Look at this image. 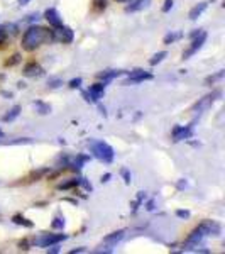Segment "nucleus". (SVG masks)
<instances>
[{"instance_id":"nucleus-33","label":"nucleus","mask_w":225,"mask_h":254,"mask_svg":"<svg viewBox=\"0 0 225 254\" xmlns=\"http://www.w3.org/2000/svg\"><path fill=\"white\" fill-rule=\"evenodd\" d=\"M109 178H110V175H105L104 178H102V182H109Z\"/></svg>"},{"instance_id":"nucleus-18","label":"nucleus","mask_w":225,"mask_h":254,"mask_svg":"<svg viewBox=\"0 0 225 254\" xmlns=\"http://www.w3.org/2000/svg\"><path fill=\"white\" fill-rule=\"evenodd\" d=\"M120 73H122V71H113V69H109V71L100 73V75H98V76H100V78H104V83H105V81L113 80V78H115V76L120 75Z\"/></svg>"},{"instance_id":"nucleus-30","label":"nucleus","mask_w":225,"mask_h":254,"mask_svg":"<svg viewBox=\"0 0 225 254\" xmlns=\"http://www.w3.org/2000/svg\"><path fill=\"white\" fill-rule=\"evenodd\" d=\"M59 83H61L59 80H53L51 83H49V87H51V88H56V87H59Z\"/></svg>"},{"instance_id":"nucleus-8","label":"nucleus","mask_w":225,"mask_h":254,"mask_svg":"<svg viewBox=\"0 0 225 254\" xmlns=\"http://www.w3.org/2000/svg\"><path fill=\"white\" fill-rule=\"evenodd\" d=\"M88 98L87 100H92V102H98L100 98H104L105 95V83H95L88 88V92L85 93Z\"/></svg>"},{"instance_id":"nucleus-24","label":"nucleus","mask_w":225,"mask_h":254,"mask_svg":"<svg viewBox=\"0 0 225 254\" xmlns=\"http://www.w3.org/2000/svg\"><path fill=\"white\" fill-rule=\"evenodd\" d=\"M224 76V71H219L217 75H214V76H208L207 78V83H215L217 80H220Z\"/></svg>"},{"instance_id":"nucleus-28","label":"nucleus","mask_w":225,"mask_h":254,"mask_svg":"<svg viewBox=\"0 0 225 254\" xmlns=\"http://www.w3.org/2000/svg\"><path fill=\"white\" fill-rule=\"evenodd\" d=\"M176 215L181 217V219H188V217H190V212H188V210H178Z\"/></svg>"},{"instance_id":"nucleus-31","label":"nucleus","mask_w":225,"mask_h":254,"mask_svg":"<svg viewBox=\"0 0 225 254\" xmlns=\"http://www.w3.org/2000/svg\"><path fill=\"white\" fill-rule=\"evenodd\" d=\"M5 39V32H3V29H0V43Z\"/></svg>"},{"instance_id":"nucleus-6","label":"nucleus","mask_w":225,"mask_h":254,"mask_svg":"<svg viewBox=\"0 0 225 254\" xmlns=\"http://www.w3.org/2000/svg\"><path fill=\"white\" fill-rule=\"evenodd\" d=\"M151 78H153L151 73H144V71H141V69H136V71H132L127 76V80L124 81V85L125 87H129V85H137V83H142V81L151 80Z\"/></svg>"},{"instance_id":"nucleus-29","label":"nucleus","mask_w":225,"mask_h":254,"mask_svg":"<svg viewBox=\"0 0 225 254\" xmlns=\"http://www.w3.org/2000/svg\"><path fill=\"white\" fill-rule=\"evenodd\" d=\"M80 83H81V78L71 80V81H69V87H71V88H76V87H80Z\"/></svg>"},{"instance_id":"nucleus-22","label":"nucleus","mask_w":225,"mask_h":254,"mask_svg":"<svg viewBox=\"0 0 225 254\" xmlns=\"http://www.w3.org/2000/svg\"><path fill=\"white\" fill-rule=\"evenodd\" d=\"M14 222L15 224H20V225H26V227H32V222H29V220L24 219V217H20V215H15L14 217Z\"/></svg>"},{"instance_id":"nucleus-27","label":"nucleus","mask_w":225,"mask_h":254,"mask_svg":"<svg viewBox=\"0 0 225 254\" xmlns=\"http://www.w3.org/2000/svg\"><path fill=\"white\" fill-rule=\"evenodd\" d=\"M173 7V0H166L165 7H163V12H169V9Z\"/></svg>"},{"instance_id":"nucleus-23","label":"nucleus","mask_w":225,"mask_h":254,"mask_svg":"<svg viewBox=\"0 0 225 254\" xmlns=\"http://www.w3.org/2000/svg\"><path fill=\"white\" fill-rule=\"evenodd\" d=\"M53 229H63L64 227V219H61V217H56L55 222L51 224Z\"/></svg>"},{"instance_id":"nucleus-14","label":"nucleus","mask_w":225,"mask_h":254,"mask_svg":"<svg viewBox=\"0 0 225 254\" xmlns=\"http://www.w3.org/2000/svg\"><path fill=\"white\" fill-rule=\"evenodd\" d=\"M151 0H132L130 2V5H127V12H139V10H144L149 7Z\"/></svg>"},{"instance_id":"nucleus-10","label":"nucleus","mask_w":225,"mask_h":254,"mask_svg":"<svg viewBox=\"0 0 225 254\" xmlns=\"http://www.w3.org/2000/svg\"><path fill=\"white\" fill-rule=\"evenodd\" d=\"M220 95V92H215V93H210V95H207V97H203L202 100L198 102V104L195 105V112L196 114H202L203 110H207L208 107H210L212 104L215 102V97H219Z\"/></svg>"},{"instance_id":"nucleus-4","label":"nucleus","mask_w":225,"mask_h":254,"mask_svg":"<svg viewBox=\"0 0 225 254\" xmlns=\"http://www.w3.org/2000/svg\"><path fill=\"white\" fill-rule=\"evenodd\" d=\"M191 36H193V43H191L190 49H188L185 55H183V58H185V60L190 58L191 55H195V53L198 51V49L202 48L203 44H205V41H207V32L205 31H195Z\"/></svg>"},{"instance_id":"nucleus-1","label":"nucleus","mask_w":225,"mask_h":254,"mask_svg":"<svg viewBox=\"0 0 225 254\" xmlns=\"http://www.w3.org/2000/svg\"><path fill=\"white\" fill-rule=\"evenodd\" d=\"M53 41V32L43 26H31L22 36V48L26 51H34L36 48L43 46L44 43Z\"/></svg>"},{"instance_id":"nucleus-13","label":"nucleus","mask_w":225,"mask_h":254,"mask_svg":"<svg viewBox=\"0 0 225 254\" xmlns=\"http://www.w3.org/2000/svg\"><path fill=\"white\" fill-rule=\"evenodd\" d=\"M125 236V231H117V232H112V234H109L107 237L104 239V243L109 246V248H113V246H117L120 243L122 239H124Z\"/></svg>"},{"instance_id":"nucleus-35","label":"nucleus","mask_w":225,"mask_h":254,"mask_svg":"<svg viewBox=\"0 0 225 254\" xmlns=\"http://www.w3.org/2000/svg\"><path fill=\"white\" fill-rule=\"evenodd\" d=\"M3 136V132H2V130H0V137H2Z\"/></svg>"},{"instance_id":"nucleus-26","label":"nucleus","mask_w":225,"mask_h":254,"mask_svg":"<svg viewBox=\"0 0 225 254\" xmlns=\"http://www.w3.org/2000/svg\"><path fill=\"white\" fill-rule=\"evenodd\" d=\"M122 176H124V182L129 185V183H130V175H129V171L125 170V168H124V170H122Z\"/></svg>"},{"instance_id":"nucleus-3","label":"nucleus","mask_w":225,"mask_h":254,"mask_svg":"<svg viewBox=\"0 0 225 254\" xmlns=\"http://www.w3.org/2000/svg\"><path fill=\"white\" fill-rule=\"evenodd\" d=\"M205 237L207 236L203 234L198 227H196L195 231L188 236V239L185 243V249H186V251H200V246L203 244V239H205Z\"/></svg>"},{"instance_id":"nucleus-34","label":"nucleus","mask_w":225,"mask_h":254,"mask_svg":"<svg viewBox=\"0 0 225 254\" xmlns=\"http://www.w3.org/2000/svg\"><path fill=\"white\" fill-rule=\"evenodd\" d=\"M117 2H129V0H117Z\"/></svg>"},{"instance_id":"nucleus-17","label":"nucleus","mask_w":225,"mask_h":254,"mask_svg":"<svg viewBox=\"0 0 225 254\" xmlns=\"http://www.w3.org/2000/svg\"><path fill=\"white\" fill-rule=\"evenodd\" d=\"M19 114H20V107H19V105H14V107L9 110V114H7V116H3V122H12L14 119L19 117Z\"/></svg>"},{"instance_id":"nucleus-25","label":"nucleus","mask_w":225,"mask_h":254,"mask_svg":"<svg viewBox=\"0 0 225 254\" xmlns=\"http://www.w3.org/2000/svg\"><path fill=\"white\" fill-rule=\"evenodd\" d=\"M95 3H97V7H98L100 10L107 7V0H95Z\"/></svg>"},{"instance_id":"nucleus-5","label":"nucleus","mask_w":225,"mask_h":254,"mask_svg":"<svg viewBox=\"0 0 225 254\" xmlns=\"http://www.w3.org/2000/svg\"><path fill=\"white\" fill-rule=\"evenodd\" d=\"M64 239H66L64 234H43L34 241V244L39 246V248H49L53 244H59Z\"/></svg>"},{"instance_id":"nucleus-12","label":"nucleus","mask_w":225,"mask_h":254,"mask_svg":"<svg viewBox=\"0 0 225 254\" xmlns=\"http://www.w3.org/2000/svg\"><path fill=\"white\" fill-rule=\"evenodd\" d=\"M44 17H46V20L49 22V26H53L56 29V27H61L63 26V19L59 17L58 10L56 9H48L46 12H44Z\"/></svg>"},{"instance_id":"nucleus-16","label":"nucleus","mask_w":225,"mask_h":254,"mask_svg":"<svg viewBox=\"0 0 225 254\" xmlns=\"http://www.w3.org/2000/svg\"><path fill=\"white\" fill-rule=\"evenodd\" d=\"M207 7H208V2H202V3H198V5H195L193 9L190 10V19L196 20V19L200 17V15L203 14V12L207 10Z\"/></svg>"},{"instance_id":"nucleus-20","label":"nucleus","mask_w":225,"mask_h":254,"mask_svg":"<svg viewBox=\"0 0 225 254\" xmlns=\"http://www.w3.org/2000/svg\"><path fill=\"white\" fill-rule=\"evenodd\" d=\"M181 36H183L181 32H171V34H168L165 38V44H173L174 41H178Z\"/></svg>"},{"instance_id":"nucleus-15","label":"nucleus","mask_w":225,"mask_h":254,"mask_svg":"<svg viewBox=\"0 0 225 254\" xmlns=\"http://www.w3.org/2000/svg\"><path fill=\"white\" fill-rule=\"evenodd\" d=\"M24 75L26 76H41L43 75V68L36 63H29L26 68H24Z\"/></svg>"},{"instance_id":"nucleus-11","label":"nucleus","mask_w":225,"mask_h":254,"mask_svg":"<svg viewBox=\"0 0 225 254\" xmlns=\"http://www.w3.org/2000/svg\"><path fill=\"white\" fill-rule=\"evenodd\" d=\"M191 132H193V129H191V126H176L173 129V139L174 141H183V139H188L191 136Z\"/></svg>"},{"instance_id":"nucleus-19","label":"nucleus","mask_w":225,"mask_h":254,"mask_svg":"<svg viewBox=\"0 0 225 254\" xmlns=\"http://www.w3.org/2000/svg\"><path fill=\"white\" fill-rule=\"evenodd\" d=\"M34 107L41 114V116H46V114L51 112V107H49V105H46V104H43V102H36Z\"/></svg>"},{"instance_id":"nucleus-9","label":"nucleus","mask_w":225,"mask_h":254,"mask_svg":"<svg viewBox=\"0 0 225 254\" xmlns=\"http://www.w3.org/2000/svg\"><path fill=\"white\" fill-rule=\"evenodd\" d=\"M53 39H58L61 43H71L73 41V31L69 29V27H56L55 34H53Z\"/></svg>"},{"instance_id":"nucleus-2","label":"nucleus","mask_w":225,"mask_h":254,"mask_svg":"<svg viewBox=\"0 0 225 254\" xmlns=\"http://www.w3.org/2000/svg\"><path fill=\"white\" fill-rule=\"evenodd\" d=\"M88 146H90V151H92V154L98 159V161H102V163H112L113 161V156H115V153H113L112 146H109L107 142L92 139Z\"/></svg>"},{"instance_id":"nucleus-21","label":"nucleus","mask_w":225,"mask_h":254,"mask_svg":"<svg viewBox=\"0 0 225 254\" xmlns=\"http://www.w3.org/2000/svg\"><path fill=\"white\" fill-rule=\"evenodd\" d=\"M165 58H166V51H161V53H158V55H154L153 58L149 60V63H151V64H153V66H154V64L161 63V61L165 60Z\"/></svg>"},{"instance_id":"nucleus-7","label":"nucleus","mask_w":225,"mask_h":254,"mask_svg":"<svg viewBox=\"0 0 225 254\" xmlns=\"http://www.w3.org/2000/svg\"><path fill=\"white\" fill-rule=\"evenodd\" d=\"M198 229L205 236H220V232H222V227L217 222H214V220H203V222L198 225Z\"/></svg>"},{"instance_id":"nucleus-32","label":"nucleus","mask_w":225,"mask_h":254,"mask_svg":"<svg viewBox=\"0 0 225 254\" xmlns=\"http://www.w3.org/2000/svg\"><path fill=\"white\" fill-rule=\"evenodd\" d=\"M29 2H31V0H19L20 5H26V3H29Z\"/></svg>"}]
</instances>
